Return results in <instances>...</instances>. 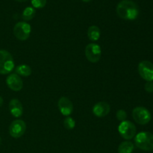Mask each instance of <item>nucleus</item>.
<instances>
[{"instance_id": "nucleus-1", "label": "nucleus", "mask_w": 153, "mask_h": 153, "mask_svg": "<svg viewBox=\"0 0 153 153\" xmlns=\"http://www.w3.org/2000/svg\"><path fill=\"white\" fill-rule=\"evenodd\" d=\"M117 14L125 20H134L139 15V7L131 0H122L118 3L116 8Z\"/></svg>"}, {"instance_id": "nucleus-2", "label": "nucleus", "mask_w": 153, "mask_h": 153, "mask_svg": "<svg viewBox=\"0 0 153 153\" xmlns=\"http://www.w3.org/2000/svg\"><path fill=\"white\" fill-rule=\"evenodd\" d=\"M136 146L144 151L153 150V134L147 131L140 132L135 136Z\"/></svg>"}, {"instance_id": "nucleus-3", "label": "nucleus", "mask_w": 153, "mask_h": 153, "mask_svg": "<svg viewBox=\"0 0 153 153\" xmlns=\"http://www.w3.org/2000/svg\"><path fill=\"white\" fill-rule=\"evenodd\" d=\"M13 68L14 61L11 54L4 49L0 50V74H8Z\"/></svg>"}, {"instance_id": "nucleus-4", "label": "nucleus", "mask_w": 153, "mask_h": 153, "mask_svg": "<svg viewBox=\"0 0 153 153\" xmlns=\"http://www.w3.org/2000/svg\"><path fill=\"white\" fill-rule=\"evenodd\" d=\"M132 117L134 120L140 125H146L150 122L152 116L149 110L144 107H136L132 111Z\"/></svg>"}, {"instance_id": "nucleus-5", "label": "nucleus", "mask_w": 153, "mask_h": 153, "mask_svg": "<svg viewBox=\"0 0 153 153\" xmlns=\"http://www.w3.org/2000/svg\"><path fill=\"white\" fill-rule=\"evenodd\" d=\"M118 131L123 138L126 140H131L135 137L137 128L134 123L128 120H125L121 122L118 127Z\"/></svg>"}, {"instance_id": "nucleus-6", "label": "nucleus", "mask_w": 153, "mask_h": 153, "mask_svg": "<svg viewBox=\"0 0 153 153\" xmlns=\"http://www.w3.org/2000/svg\"><path fill=\"white\" fill-rule=\"evenodd\" d=\"M31 25L26 22H19L14 25L13 34L14 36L19 40H26L31 34Z\"/></svg>"}, {"instance_id": "nucleus-7", "label": "nucleus", "mask_w": 153, "mask_h": 153, "mask_svg": "<svg viewBox=\"0 0 153 153\" xmlns=\"http://www.w3.org/2000/svg\"><path fill=\"white\" fill-rule=\"evenodd\" d=\"M101 47L97 43H89L85 48V55L90 62L97 63L101 58Z\"/></svg>"}, {"instance_id": "nucleus-8", "label": "nucleus", "mask_w": 153, "mask_h": 153, "mask_svg": "<svg viewBox=\"0 0 153 153\" xmlns=\"http://www.w3.org/2000/svg\"><path fill=\"white\" fill-rule=\"evenodd\" d=\"M138 73L146 82L153 81V64L149 61H143L138 64Z\"/></svg>"}, {"instance_id": "nucleus-9", "label": "nucleus", "mask_w": 153, "mask_h": 153, "mask_svg": "<svg viewBox=\"0 0 153 153\" xmlns=\"http://www.w3.org/2000/svg\"><path fill=\"white\" fill-rule=\"evenodd\" d=\"M26 130V124L22 120H16L11 123L9 127V133L13 138L22 137Z\"/></svg>"}, {"instance_id": "nucleus-10", "label": "nucleus", "mask_w": 153, "mask_h": 153, "mask_svg": "<svg viewBox=\"0 0 153 153\" xmlns=\"http://www.w3.org/2000/svg\"><path fill=\"white\" fill-rule=\"evenodd\" d=\"M6 83L7 87L13 91H19L22 89L23 82L19 76L16 73L9 75L6 79Z\"/></svg>"}, {"instance_id": "nucleus-11", "label": "nucleus", "mask_w": 153, "mask_h": 153, "mask_svg": "<svg viewBox=\"0 0 153 153\" xmlns=\"http://www.w3.org/2000/svg\"><path fill=\"white\" fill-rule=\"evenodd\" d=\"M58 109L61 114L64 116H69L71 114L73 111V105L72 102L69 100L67 97H61L58 100Z\"/></svg>"}, {"instance_id": "nucleus-12", "label": "nucleus", "mask_w": 153, "mask_h": 153, "mask_svg": "<svg viewBox=\"0 0 153 153\" xmlns=\"http://www.w3.org/2000/svg\"><path fill=\"white\" fill-rule=\"evenodd\" d=\"M111 111V107L105 102H97L93 107V113L98 117H104L107 116Z\"/></svg>"}, {"instance_id": "nucleus-13", "label": "nucleus", "mask_w": 153, "mask_h": 153, "mask_svg": "<svg viewBox=\"0 0 153 153\" xmlns=\"http://www.w3.org/2000/svg\"><path fill=\"white\" fill-rule=\"evenodd\" d=\"M9 110H10V114L14 117H20L23 112L22 103L17 99H13L12 100H10V103H9Z\"/></svg>"}, {"instance_id": "nucleus-14", "label": "nucleus", "mask_w": 153, "mask_h": 153, "mask_svg": "<svg viewBox=\"0 0 153 153\" xmlns=\"http://www.w3.org/2000/svg\"><path fill=\"white\" fill-rule=\"evenodd\" d=\"M100 28L97 25H92L90 27L88 30V37L92 41H97L100 37Z\"/></svg>"}, {"instance_id": "nucleus-15", "label": "nucleus", "mask_w": 153, "mask_h": 153, "mask_svg": "<svg viewBox=\"0 0 153 153\" xmlns=\"http://www.w3.org/2000/svg\"><path fill=\"white\" fill-rule=\"evenodd\" d=\"M16 71V74H17L19 76H24V77H27L29 76L31 74V69L27 64H20L16 67L15 69Z\"/></svg>"}, {"instance_id": "nucleus-16", "label": "nucleus", "mask_w": 153, "mask_h": 153, "mask_svg": "<svg viewBox=\"0 0 153 153\" xmlns=\"http://www.w3.org/2000/svg\"><path fill=\"white\" fill-rule=\"evenodd\" d=\"M134 149V146L131 142H122L118 146V153H131Z\"/></svg>"}, {"instance_id": "nucleus-17", "label": "nucleus", "mask_w": 153, "mask_h": 153, "mask_svg": "<svg viewBox=\"0 0 153 153\" xmlns=\"http://www.w3.org/2000/svg\"><path fill=\"white\" fill-rule=\"evenodd\" d=\"M35 16V10L32 7H27L24 9L22 12V19L25 21L31 20Z\"/></svg>"}, {"instance_id": "nucleus-18", "label": "nucleus", "mask_w": 153, "mask_h": 153, "mask_svg": "<svg viewBox=\"0 0 153 153\" xmlns=\"http://www.w3.org/2000/svg\"><path fill=\"white\" fill-rule=\"evenodd\" d=\"M64 126L67 129L72 130L76 126V121L73 120V118L68 117L64 120Z\"/></svg>"}, {"instance_id": "nucleus-19", "label": "nucleus", "mask_w": 153, "mask_h": 153, "mask_svg": "<svg viewBox=\"0 0 153 153\" xmlns=\"http://www.w3.org/2000/svg\"><path fill=\"white\" fill-rule=\"evenodd\" d=\"M46 4V0H31V4L34 8H43Z\"/></svg>"}, {"instance_id": "nucleus-20", "label": "nucleus", "mask_w": 153, "mask_h": 153, "mask_svg": "<svg viewBox=\"0 0 153 153\" xmlns=\"http://www.w3.org/2000/svg\"><path fill=\"white\" fill-rule=\"evenodd\" d=\"M116 117L117 119V120L121 121V122H123V121H125L127 118L126 112L124 110H122V109L118 110L116 114Z\"/></svg>"}, {"instance_id": "nucleus-21", "label": "nucleus", "mask_w": 153, "mask_h": 153, "mask_svg": "<svg viewBox=\"0 0 153 153\" xmlns=\"http://www.w3.org/2000/svg\"><path fill=\"white\" fill-rule=\"evenodd\" d=\"M144 89L146 92L152 93L153 92V82H147L144 85Z\"/></svg>"}, {"instance_id": "nucleus-22", "label": "nucleus", "mask_w": 153, "mask_h": 153, "mask_svg": "<svg viewBox=\"0 0 153 153\" xmlns=\"http://www.w3.org/2000/svg\"><path fill=\"white\" fill-rule=\"evenodd\" d=\"M2 104H3V99L0 97V107L2 105Z\"/></svg>"}, {"instance_id": "nucleus-23", "label": "nucleus", "mask_w": 153, "mask_h": 153, "mask_svg": "<svg viewBox=\"0 0 153 153\" xmlns=\"http://www.w3.org/2000/svg\"><path fill=\"white\" fill-rule=\"evenodd\" d=\"M15 1H18V2H24V1H26L27 0H15Z\"/></svg>"}, {"instance_id": "nucleus-24", "label": "nucleus", "mask_w": 153, "mask_h": 153, "mask_svg": "<svg viewBox=\"0 0 153 153\" xmlns=\"http://www.w3.org/2000/svg\"><path fill=\"white\" fill-rule=\"evenodd\" d=\"M83 1H85V2H88V1H91V0H82Z\"/></svg>"}, {"instance_id": "nucleus-25", "label": "nucleus", "mask_w": 153, "mask_h": 153, "mask_svg": "<svg viewBox=\"0 0 153 153\" xmlns=\"http://www.w3.org/2000/svg\"><path fill=\"white\" fill-rule=\"evenodd\" d=\"M1 137H0V144H1Z\"/></svg>"}]
</instances>
